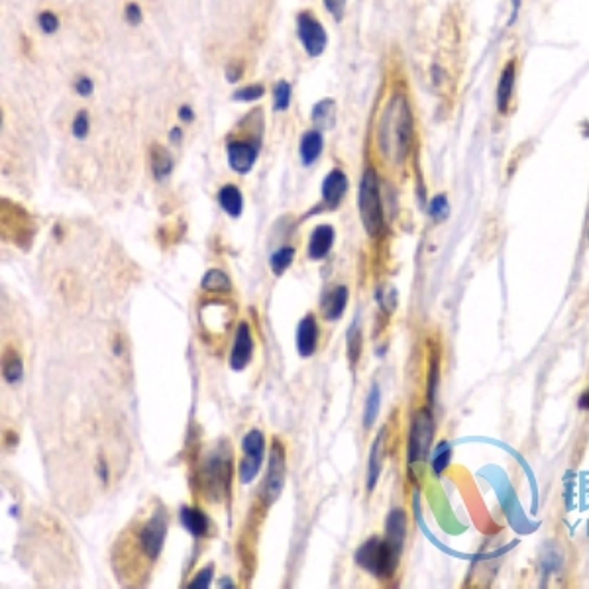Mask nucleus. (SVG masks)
I'll return each mask as SVG.
<instances>
[{"label":"nucleus","mask_w":589,"mask_h":589,"mask_svg":"<svg viewBox=\"0 0 589 589\" xmlns=\"http://www.w3.org/2000/svg\"><path fill=\"white\" fill-rule=\"evenodd\" d=\"M169 525V513L161 503H156L149 515L140 523H132V533L116 542L114 548V572L116 578L128 583H136L148 578V570L156 564L161 554Z\"/></svg>","instance_id":"f257e3e1"},{"label":"nucleus","mask_w":589,"mask_h":589,"mask_svg":"<svg viewBox=\"0 0 589 589\" xmlns=\"http://www.w3.org/2000/svg\"><path fill=\"white\" fill-rule=\"evenodd\" d=\"M415 144V114L405 91L395 89L377 120V148L383 157L403 163Z\"/></svg>","instance_id":"f03ea898"},{"label":"nucleus","mask_w":589,"mask_h":589,"mask_svg":"<svg viewBox=\"0 0 589 589\" xmlns=\"http://www.w3.org/2000/svg\"><path fill=\"white\" fill-rule=\"evenodd\" d=\"M232 483V450L220 442L204 455L196 468V487L208 503H222L230 495Z\"/></svg>","instance_id":"7ed1b4c3"},{"label":"nucleus","mask_w":589,"mask_h":589,"mask_svg":"<svg viewBox=\"0 0 589 589\" xmlns=\"http://www.w3.org/2000/svg\"><path fill=\"white\" fill-rule=\"evenodd\" d=\"M356 564L360 565L363 572L371 573L377 580H391L393 573L397 572L401 560V552L393 548L389 542L379 536H373L361 544L356 550Z\"/></svg>","instance_id":"20e7f679"},{"label":"nucleus","mask_w":589,"mask_h":589,"mask_svg":"<svg viewBox=\"0 0 589 589\" xmlns=\"http://www.w3.org/2000/svg\"><path fill=\"white\" fill-rule=\"evenodd\" d=\"M360 216L361 224L366 228L371 238H379L385 230V214L383 203H381V187H379V177L373 167H368L360 181Z\"/></svg>","instance_id":"39448f33"},{"label":"nucleus","mask_w":589,"mask_h":589,"mask_svg":"<svg viewBox=\"0 0 589 589\" xmlns=\"http://www.w3.org/2000/svg\"><path fill=\"white\" fill-rule=\"evenodd\" d=\"M285 479H287V450L281 440L273 438L271 448H269L266 479H263V485L259 491V499L266 507L273 505L281 497Z\"/></svg>","instance_id":"423d86ee"},{"label":"nucleus","mask_w":589,"mask_h":589,"mask_svg":"<svg viewBox=\"0 0 589 589\" xmlns=\"http://www.w3.org/2000/svg\"><path fill=\"white\" fill-rule=\"evenodd\" d=\"M432 440H434V416L431 408H418L413 415L411 432H408L407 460L411 465L424 462L428 458Z\"/></svg>","instance_id":"0eeeda50"},{"label":"nucleus","mask_w":589,"mask_h":589,"mask_svg":"<svg viewBox=\"0 0 589 589\" xmlns=\"http://www.w3.org/2000/svg\"><path fill=\"white\" fill-rule=\"evenodd\" d=\"M518 69H520V61H518L517 55H513L510 59L505 61L501 73H499V81H497V89H495V110L503 118L509 116L515 106Z\"/></svg>","instance_id":"6e6552de"},{"label":"nucleus","mask_w":589,"mask_h":589,"mask_svg":"<svg viewBox=\"0 0 589 589\" xmlns=\"http://www.w3.org/2000/svg\"><path fill=\"white\" fill-rule=\"evenodd\" d=\"M297 34L305 51L311 57H318L324 54L328 36H326L324 26L314 18L313 12H301L297 16Z\"/></svg>","instance_id":"1a4fd4ad"},{"label":"nucleus","mask_w":589,"mask_h":589,"mask_svg":"<svg viewBox=\"0 0 589 589\" xmlns=\"http://www.w3.org/2000/svg\"><path fill=\"white\" fill-rule=\"evenodd\" d=\"M226 153H228V163L240 175L251 171V167L258 161L259 153V140L258 138H240V140H230L226 141Z\"/></svg>","instance_id":"9d476101"},{"label":"nucleus","mask_w":589,"mask_h":589,"mask_svg":"<svg viewBox=\"0 0 589 589\" xmlns=\"http://www.w3.org/2000/svg\"><path fill=\"white\" fill-rule=\"evenodd\" d=\"M253 350H256V342L251 336L250 324L246 321L238 322L234 344H232V352H230V360H228L230 368L234 371H243L250 366L251 358H253Z\"/></svg>","instance_id":"9b49d317"},{"label":"nucleus","mask_w":589,"mask_h":589,"mask_svg":"<svg viewBox=\"0 0 589 589\" xmlns=\"http://www.w3.org/2000/svg\"><path fill=\"white\" fill-rule=\"evenodd\" d=\"M321 342V326L313 313H306L297 326V352L301 358H311Z\"/></svg>","instance_id":"f8f14e48"},{"label":"nucleus","mask_w":589,"mask_h":589,"mask_svg":"<svg viewBox=\"0 0 589 589\" xmlns=\"http://www.w3.org/2000/svg\"><path fill=\"white\" fill-rule=\"evenodd\" d=\"M348 177L342 169H332V171L324 177L321 185V195L322 203L326 204V208H336L342 203V198L348 193Z\"/></svg>","instance_id":"ddd939ff"},{"label":"nucleus","mask_w":589,"mask_h":589,"mask_svg":"<svg viewBox=\"0 0 589 589\" xmlns=\"http://www.w3.org/2000/svg\"><path fill=\"white\" fill-rule=\"evenodd\" d=\"M348 298H350V291L346 285H336L330 291L324 293V297L321 301V311L322 318L328 322H334L338 318H342L346 306H348Z\"/></svg>","instance_id":"4468645a"},{"label":"nucleus","mask_w":589,"mask_h":589,"mask_svg":"<svg viewBox=\"0 0 589 589\" xmlns=\"http://www.w3.org/2000/svg\"><path fill=\"white\" fill-rule=\"evenodd\" d=\"M334 236H336V232L330 224H318L311 232L308 246H306V256L314 259V261L326 258L330 250H332V246H334Z\"/></svg>","instance_id":"2eb2a0df"},{"label":"nucleus","mask_w":589,"mask_h":589,"mask_svg":"<svg viewBox=\"0 0 589 589\" xmlns=\"http://www.w3.org/2000/svg\"><path fill=\"white\" fill-rule=\"evenodd\" d=\"M405 536H407V513L395 507L389 510V515L385 518V540L391 544L397 552H403V544H405Z\"/></svg>","instance_id":"dca6fc26"},{"label":"nucleus","mask_w":589,"mask_h":589,"mask_svg":"<svg viewBox=\"0 0 589 589\" xmlns=\"http://www.w3.org/2000/svg\"><path fill=\"white\" fill-rule=\"evenodd\" d=\"M179 518L181 523H183V526H185L195 538H206V536L211 534V518H208L206 513H203V510L198 509V507L181 505Z\"/></svg>","instance_id":"f3484780"},{"label":"nucleus","mask_w":589,"mask_h":589,"mask_svg":"<svg viewBox=\"0 0 589 589\" xmlns=\"http://www.w3.org/2000/svg\"><path fill=\"white\" fill-rule=\"evenodd\" d=\"M383 458H385V428L377 432L376 440L371 444L369 450V460H368V475H366V489L368 493H371L377 485V479L381 475V468H383Z\"/></svg>","instance_id":"a211bd4d"},{"label":"nucleus","mask_w":589,"mask_h":589,"mask_svg":"<svg viewBox=\"0 0 589 589\" xmlns=\"http://www.w3.org/2000/svg\"><path fill=\"white\" fill-rule=\"evenodd\" d=\"M218 204L222 211L232 218H240L243 212V196L242 191L234 183H228L218 191Z\"/></svg>","instance_id":"6ab92c4d"},{"label":"nucleus","mask_w":589,"mask_h":589,"mask_svg":"<svg viewBox=\"0 0 589 589\" xmlns=\"http://www.w3.org/2000/svg\"><path fill=\"white\" fill-rule=\"evenodd\" d=\"M322 148H324V138H322V134L318 130H308V132L303 134L301 146H298L303 165H313L321 157Z\"/></svg>","instance_id":"aec40b11"},{"label":"nucleus","mask_w":589,"mask_h":589,"mask_svg":"<svg viewBox=\"0 0 589 589\" xmlns=\"http://www.w3.org/2000/svg\"><path fill=\"white\" fill-rule=\"evenodd\" d=\"M201 287H203L204 293H211V295H220V293H222V295H224V293H230V291H232V279H230L228 273H224L222 269L212 267V269H208V271L203 275Z\"/></svg>","instance_id":"412c9836"},{"label":"nucleus","mask_w":589,"mask_h":589,"mask_svg":"<svg viewBox=\"0 0 589 589\" xmlns=\"http://www.w3.org/2000/svg\"><path fill=\"white\" fill-rule=\"evenodd\" d=\"M149 161H151V171L157 181H163L165 177H169V173L173 171V157L169 156V151L163 146H151L149 151Z\"/></svg>","instance_id":"4be33fe9"},{"label":"nucleus","mask_w":589,"mask_h":589,"mask_svg":"<svg viewBox=\"0 0 589 589\" xmlns=\"http://www.w3.org/2000/svg\"><path fill=\"white\" fill-rule=\"evenodd\" d=\"M2 373L8 383H18L24 377V366L22 358L14 352V350H8L4 356V363H2Z\"/></svg>","instance_id":"5701e85b"},{"label":"nucleus","mask_w":589,"mask_h":589,"mask_svg":"<svg viewBox=\"0 0 589 589\" xmlns=\"http://www.w3.org/2000/svg\"><path fill=\"white\" fill-rule=\"evenodd\" d=\"M379 407H381V389H379V385L373 383L368 393V399H366V408H363V426L366 428L376 423Z\"/></svg>","instance_id":"b1692460"},{"label":"nucleus","mask_w":589,"mask_h":589,"mask_svg":"<svg viewBox=\"0 0 589 589\" xmlns=\"http://www.w3.org/2000/svg\"><path fill=\"white\" fill-rule=\"evenodd\" d=\"M293 259H295V248L293 246H283V248H279V250L271 253L269 267H271V271L275 275H281L289 269Z\"/></svg>","instance_id":"393cba45"},{"label":"nucleus","mask_w":589,"mask_h":589,"mask_svg":"<svg viewBox=\"0 0 589 589\" xmlns=\"http://www.w3.org/2000/svg\"><path fill=\"white\" fill-rule=\"evenodd\" d=\"M334 118H336V104L332 99H324V101L316 102L313 109V120L314 124L318 126H332L334 124Z\"/></svg>","instance_id":"a878e982"},{"label":"nucleus","mask_w":589,"mask_h":589,"mask_svg":"<svg viewBox=\"0 0 589 589\" xmlns=\"http://www.w3.org/2000/svg\"><path fill=\"white\" fill-rule=\"evenodd\" d=\"M261 462L263 458H256V455H243L242 462H240V468H238V481L242 485H248L251 483L256 475H258L259 468H261Z\"/></svg>","instance_id":"bb28decb"},{"label":"nucleus","mask_w":589,"mask_h":589,"mask_svg":"<svg viewBox=\"0 0 589 589\" xmlns=\"http://www.w3.org/2000/svg\"><path fill=\"white\" fill-rule=\"evenodd\" d=\"M450 460H452V448H450L446 440H442L438 446L434 448V454H432L431 460V468L434 471V475H442L444 470L450 465Z\"/></svg>","instance_id":"cd10ccee"},{"label":"nucleus","mask_w":589,"mask_h":589,"mask_svg":"<svg viewBox=\"0 0 589 589\" xmlns=\"http://www.w3.org/2000/svg\"><path fill=\"white\" fill-rule=\"evenodd\" d=\"M291 94H293V89H291L289 83H287V81H279V83H277V85H275V89H273V106H275V110L283 112V110L289 109Z\"/></svg>","instance_id":"c85d7f7f"},{"label":"nucleus","mask_w":589,"mask_h":589,"mask_svg":"<svg viewBox=\"0 0 589 589\" xmlns=\"http://www.w3.org/2000/svg\"><path fill=\"white\" fill-rule=\"evenodd\" d=\"M71 132L77 140H85L89 132H91V118L86 110H81L77 116L73 118V124H71Z\"/></svg>","instance_id":"c756f323"},{"label":"nucleus","mask_w":589,"mask_h":589,"mask_svg":"<svg viewBox=\"0 0 589 589\" xmlns=\"http://www.w3.org/2000/svg\"><path fill=\"white\" fill-rule=\"evenodd\" d=\"M361 352V332L358 328V324H352V328L348 332V358L352 363L358 361Z\"/></svg>","instance_id":"7c9ffc66"},{"label":"nucleus","mask_w":589,"mask_h":589,"mask_svg":"<svg viewBox=\"0 0 589 589\" xmlns=\"http://www.w3.org/2000/svg\"><path fill=\"white\" fill-rule=\"evenodd\" d=\"M428 212H431V216L436 220V222H442V220L446 218L448 212H450V206H448L446 195H442V193H440V195L432 196L431 206H428Z\"/></svg>","instance_id":"2f4dec72"},{"label":"nucleus","mask_w":589,"mask_h":589,"mask_svg":"<svg viewBox=\"0 0 589 589\" xmlns=\"http://www.w3.org/2000/svg\"><path fill=\"white\" fill-rule=\"evenodd\" d=\"M263 93H266V86L258 85V83H253V85H248V86H243V89H238V91L234 93V101H240V102L258 101V99H261V96H263Z\"/></svg>","instance_id":"473e14b6"},{"label":"nucleus","mask_w":589,"mask_h":589,"mask_svg":"<svg viewBox=\"0 0 589 589\" xmlns=\"http://www.w3.org/2000/svg\"><path fill=\"white\" fill-rule=\"evenodd\" d=\"M212 575H214V564H206L201 572L196 573L193 580L188 581L187 588L188 589H206L208 585H211Z\"/></svg>","instance_id":"72a5a7b5"},{"label":"nucleus","mask_w":589,"mask_h":589,"mask_svg":"<svg viewBox=\"0 0 589 589\" xmlns=\"http://www.w3.org/2000/svg\"><path fill=\"white\" fill-rule=\"evenodd\" d=\"M38 24L44 34H55L59 28V18L54 12H41L38 16Z\"/></svg>","instance_id":"f704fd0d"},{"label":"nucleus","mask_w":589,"mask_h":589,"mask_svg":"<svg viewBox=\"0 0 589 589\" xmlns=\"http://www.w3.org/2000/svg\"><path fill=\"white\" fill-rule=\"evenodd\" d=\"M124 16H126V22L130 24V26H138V24L141 22V8L140 4H136V2H130V4H126L124 8Z\"/></svg>","instance_id":"c9c22d12"},{"label":"nucleus","mask_w":589,"mask_h":589,"mask_svg":"<svg viewBox=\"0 0 589 589\" xmlns=\"http://www.w3.org/2000/svg\"><path fill=\"white\" fill-rule=\"evenodd\" d=\"M75 91H77L81 96H89V94H93V91H94L93 79H91V77H79L77 81H75Z\"/></svg>","instance_id":"e433bc0d"},{"label":"nucleus","mask_w":589,"mask_h":589,"mask_svg":"<svg viewBox=\"0 0 589 589\" xmlns=\"http://www.w3.org/2000/svg\"><path fill=\"white\" fill-rule=\"evenodd\" d=\"M242 73H243L242 63H232V65H228L226 79L230 81V83H236V81H240V79H242Z\"/></svg>","instance_id":"4c0bfd02"},{"label":"nucleus","mask_w":589,"mask_h":589,"mask_svg":"<svg viewBox=\"0 0 589 589\" xmlns=\"http://www.w3.org/2000/svg\"><path fill=\"white\" fill-rule=\"evenodd\" d=\"M179 118H181V122H193V118H195V112H193V109H191V106H187V104H185V106H181V109H179Z\"/></svg>","instance_id":"58836bf2"},{"label":"nucleus","mask_w":589,"mask_h":589,"mask_svg":"<svg viewBox=\"0 0 589 589\" xmlns=\"http://www.w3.org/2000/svg\"><path fill=\"white\" fill-rule=\"evenodd\" d=\"M578 407H580L581 411H589V389H585V391L581 393L580 401H578Z\"/></svg>","instance_id":"ea45409f"},{"label":"nucleus","mask_w":589,"mask_h":589,"mask_svg":"<svg viewBox=\"0 0 589 589\" xmlns=\"http://www.w3.org/2000/svg\"><path fill=\"white\" fill-rule=\"evenodd\" d=\"M169 140H171L173 144H179V141L183 140V132H181L179 126L171 128V132H169Z\"/></svg>","instance_id":"a19ab883"},{"label":"nucleus","mask_w":589,"mask_h":589,"mask_svg":"<svg viewBox=\"0 0 589 589\" xmlns=\"http://www.w3.org/2000/svg\"><path fill=\"white\" fill-rule=\"evenodd\" d=\"M520 4H523V0H510V14H513V20H515V16L518 14Z\"/></svg>","instance_id":"79ce46f5"},{"label":"nucleus","mask_w":589,"mask_h":589,"mask_svg":"<svg viewBox=\"0 0 589 589\" xmlns=\"http://www.w3.org/2000/svg\"><path fill=\"white\" fill-rule=\"evenodd\" d=\"M338 2L342 4L344 0H326V4H328V8L334 12V14H340V8H338Z\"/></svg>","instance_id":"37998d69"}]
</instances>
